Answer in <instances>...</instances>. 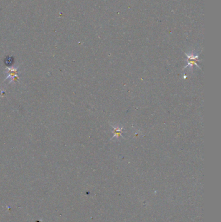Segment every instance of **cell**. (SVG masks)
Returning a JSON list of instances; mask_svg holds the SVG:
<instances>
[{
  "mask_svg": "<svg viewBox=\"0 0 221 222\" xmlns=\"http://www.w3.org/2000/svg\"><path fill=\"white\" fill-rule=\"evenodd\" d=\"M187 57H188V64L187 66L185 67L186 68L188 66H190L191 68L193 67V65H197L196 64V61L198 59V55H194L193 54H191V55H187Z\"/></svg>",
  "mask_w": 221,
  "mask_h": 222,
  "instance_id": "obj_1",
  "label": "cell"
},
{
  "mask_svg": "<svg viewBox=\"0 0 221 222\" xmlns=\"http://www.w3.org/2000/svg\"><path fill=\"white\" fill-rule=\"evenodd\" d=\"M113 128H114V130H113V133H114V135H113V137L117 136V138H118V137L120 135H121V131L123 130V127L121 129H119V127H116V128H115V127H113Z\"/></svg>",
  "mask_w": 221,
  "mask_h": 222,
  "instance_id": "obj_2",
  "label": "cell"
}]
</instances>
